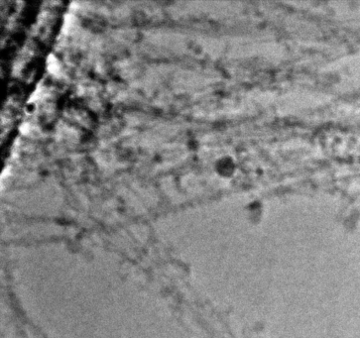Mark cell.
<instances>
[{
	"mask_svg": "<svg viewBox=\"0 0 360 338\" xmlns=\"http://www.w3.org/2000/svg\"><path fill=\"white\" fill-rule=\"evenodd\" d=\"M48 68L52 74H57L60 69V67L58 65V61L53 55H50L48 58Z\"/></svg>",
	"mask_w": 360,
	"mask_h": 338,
	"instance_id": "obj_1",
	"label": "cell"
},
{
	"mask_svg": "<svg viewBox=\"0 0 360 338\" xmlns=\"http://www.w3.org/2000/svg\"><path fill=\"white\" fill-rule=\"evenodd\" d=\"M20 131L22 132V133L26 134L27 132L29 131V125H28L27 123L22 124V125H21V127H20Z\"/></svg>",
	"mask_w": 360,
	"mask_h": 338,
	"instance_id": "obj_2",
	"label": "cell"
}]
</instances>
